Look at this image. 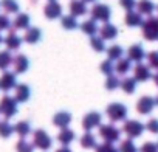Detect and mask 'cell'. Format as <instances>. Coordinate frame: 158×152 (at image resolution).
<instances>
[{
    "label": "cell",
    "instance_id": "cell-28",
    "mask_svg": "<svg viewBox=\"0 0 158 152\" xmlns=\"http://www.w3.org/2000/svg\"><path fill=\"white\" fill-rule=\"evenodd\" d=\"M60 27L67 31H71V30H76L79 28V22H77V17L71 16V14H65L60 17Z\"/></svg>",
    "mask_w": 158,
    "mask_h": 152
},
{
    "label": "cell",
    "instance_id": "cell-33",
    "mask_svg": "<svg viewBox=\"0 0 158 152\" xmlns=\"http://www.w3.org/2000/svg\"><path fill=\"white\" fill-rule=\"evenodd\" d=\"M90 47H92L93 51H96V53H104V51L107 50L106 40H104L101 36H98V34H95V36L90 37Z\"/></svg>",
    "mask_w": 158,
    "mask_h": 152
},
{
    "label": "cell",
    "instance_id": "cell-26",
    "mask_svg": "<svg viewBox=\"0 0 158 152\" xmlns=\"http://www.w3.org/2000/svg\"><path fill=\"white\" fill-rule=\"evenodd\" d=\"M74 138H76L74 130H71V129H68V127L60 129V132H59V135H57V141H59L62 146H68V144H71V143L74 141Z\"/></svg>",
    "mask_w": 158,
    "mask_h": 152
},
{
    "label": "cell",
    "instance_id": "cell-4",
    "mask_svg": "<svg viewBox=\"0 0 158 152\" xmlns=\"http://www.w3.org/2000/svg\"><path fill=\"white\" fill-rule=\"evenodd\" d=\"M89 13H90L93 20L101 22V23L110 22V17H112V8L106 3H95Z\"/></svg>",
    "mask_w": 158,
    "mask_h": 152
},
{
    "label": "cell",
    "instance_id": "cell-46",
    "mask_svg": "<svg viewBox=\"0 0 158 152\" xmlns=\"http://www.w3.org/2000/svg\"><path fill=\"white\" fill-rule=\"evenodd\" d=\"M56 152H73V150H71V149H70L68 146H62V147H59V149H57Z\"/></svg>",
    "mask_w": 158,
    "mask_h": 152
},
{
    "label": "cell",
    "instance_id": "cell-6",
    "mask_svg": "<svg viewBox=\"0 0 158 152\" xmlns=\"http://www.w3.org/2000/svg\"><path fill=\"white\" fill-rule=\"evenodd\" d=\"M33 146L40 149V150H48L53 146V140L48 135L47 130L44 129H36L33 132Z\"/></svg>",
    "mask_w": 158,
    "mask_h": 152
},
{
    "label": "cell",
    "instance_id": "cell-9",
    "mask_svg": "<svg viewBox=\"0 0 158 152\" xmlns=\"http://www.w3.org/2000/svg\"><path fill=\"white\" fill-rule=\"evenodd\" d=\"M102 123V115L99 112H89L84 118H82V127L85 132H90L96 127H99Z\"/></svg>",
    "mask_w": 158,
    "mask_h": 152
},
{
    "label": "cell",
    "instance_id": "cell-19",
    "mask_svg": "<svg viewBox=\"0 0 158 152\" xmlns=\"http://www.w3.org/2000/svg\"><path fill=\"white\" fill-rule=\"evenodd\" d=\"M23 42L30 44V45H34L37 42H40L42 39V30L37 28V27H30L28 30H25V34H23Z\"/></svg>",
    "mask_w": 158,
    "mask_h": 152
},
{
    "label": "cell",
    "instance_id": "cell-29",
    "mask_svg": "<svg viewBox=\"0 0 158 152\" xmlns=\"http://www.w3.org/2000/svg\"><path fill=\"white\" fill-rule=\"evenodd\" d=\"M106 53H107V59H110V61L116 62L118 59H121V57H123V54H124V48H123L121 45H118V44H113V45L107 47Z\"/></svg>",
    "mask_w": 158,
    "mask_h": 152
},
{
    "label": "cell",
    "instance_id": "cell-24",
    "mask_svg": "<svg viewBox=\"0 0 158 152\" xmlns=\"http://www.w3.org/2000/svg\"><path fill=\"white\" fill-rule=\"evenodd\" d=\"M79 28H81V31L84 33V34H87V36H95V34H98V31H99V25H98V22L96 20H93V19H87V20H84L82 23H79Z\"/></svg>",
    "mask_w": 158,
    "mask_h": 152
},
{
    "label": "cell",
    "instance_id": "cell-2",
    "mask_svg": "<svg viewBox=\"0 0 158 152\" xmlns=\"http://www.w3.org/2000/svg\"><path fill=\"white\" fill-rule=\"evenodd\" d=\"M106 113H107V116L112 123H119V121H126L129 109L123 103H112V104L107 106Z\"/></svg>",
    "mask_w": 158,
    "mask_h": 152
},
{
    "label": "cell",
    "instance_id": "cell-13",
    "mask_svg": "<svg viewBox=\"0 0 158 152\" xmlns=\"http://www.w3.org/2000/svg\"><path fill=\"white\" fill-rule=\"evenodd\" d=\"M13 71L16 73V74H23V73H27L28 71V68H30V59L25 56V54H17V56H14V59H13Z\"/></svg>",
    "mask_w": 158,
    "mask_h": 152
},
{
    "label": "cell",
    "instance_id": "cell-42",
    "mask_svg": "<svg viewBox=\"0 0 158 152\" xmlns=\"http://www.w3.org/2000/svg\"><path fill=\"white\" fill-rule=\"evenodd\" d=\"M11 27H13V20L10 19V16L8 14H0V33L6 31V30L10 31Z\"/></svg>",
    "mask_w": 158,
    "mask_h": 152
},
{
    "label": "cell",
    "instance_id": "cell-8",
    "mask_svg": "<svg viewBox=\"0 0 158 152\" xmlns=\"http://www.w3.org/2000/svg\"><path fill=\"white\" fill-rule=\"evenodd\" d=\"M17 86V74L14 71H8L5 70L3 74L0 76V90L8 93L11 90H14Z\"/></svg>",
    "mask_w": 158,
    "mask_h": 152
},
{
    "label": "cell",
    "instance_id": "cell-12",
    "mask_svg": "<svg viewBox=\"0 0 158 152\" xmlns=\"http://www.w3.org/2000/svg\"><path fill=\"white\" fill-rule=\"evenodd\" d=\"M22 42H23V39L16 33V30H10L8 34H6V37H3V44H5L6 50H10V51H17V50H20Z\"/></svg>",
    "mask_w": 158,
    "mask_h": 152
},
{
    "label": "cell",
    "instance_id": "cell-30",
    "mask_svg": "<svg viewBox=\"0 0 158 152\" xmlns=\"http://www.w3.org/2000/svg\"><path fill=\"white\" fill-rule=\"evenodd\" d=\"M0 6L3 8L5 14H17L20 11V6H19L17 0H2V2H0Z\"/></svg>",
    "mask_w": 158,
    "mask_h": 152
},
{
    "label": "cell",
    "instance_id": "cell-34",
    "mask_svg": "<svg viewBox=\"0 0 158 152\" xmlns=\"http://www.w3.org/2000/svg\"><path fill=\"white\" fill-rule=\"evenodd\" d=\"M14 133H17L20 138H27L31 133V126L28 121H19L14 126Z\"/></svg>",
    "mask_w": 158,
    "mask_h": 152
},
{
    "label": "cell",
    "instance_id": "cell-25",
    "mask_svg": "<svg viewBox=\"0 0 158 152\" xmlns=\"http://www.w3.org/2000/svg\"><path fill=\"white\" fill-rule=\"evenodd\" d=\"M130 68H132V61L129 57H121L115 64V73L118 76H126L130 71Z\"/></svg>",
    "mask_w": 158,
    "mask_h": 152
},
{
    "label": "cell",
    "instance_id": "cell-32",
    "mask_svg": "<svg viewBox=\"0 0 158 152\" xmlns=\"http://www.w3.org/2000/svg\"><path fill=\"white\" fill-rule=\"evenodd\" d=\"M79 143H81V147H84V149H95L96 147V137L92 133V132H85L82 137H81V140H79Z\"/></svg>",
    "mask_w": 158,
    "mask_h": 152
},
{
    "label": "cell",
    "instance_id": "cell-21",
    "mask_svg": "<svg viewBox=\"0 0 158 152\" xmlns=\"http://www.w3.org/2000/svg\"><path fill=\"white\" fill-rule=\"evenodd\" d=\"M135 8L141 16H147V17L153 16V13L156 10V6H155V3L152 2V0H138Z\"/></svg>",
    "mask_w": 158,
    "mask_h": 152
},
{
    "label": "cell",
    "instance_id": "cell-52",
    "mask_svg": "<svg viewBox=\"0 0 158 152\" xmlns=\"http://www.w3.org/2000/svg\"><path fill=\"white\" fill-rule=\"evenodd\" d=\"M156 144H158V143H156Z\"/></svg>",
    "mask_w": 158,
    "mask_h": 152
},
{
    "label": "cell",
    "instance_id": "cell-41",
    "mask_svg": "<svg viewBox=\"0 0 158 152\" xmlns=\"http://www.w3.org/2000/svg\"><path fill=\"white\" fill-rule=\"evenodd\" d=\"M95 152H119V150H118V147H115L113 143L104 141V143H101V144H96Z\"/></svg>",
    "mask_w": 158,
    "mask_h": 152
},
{
    "label": "cell",
    "instance_id": "cell-51",
    "mask_svg": "<svg viewBox=\"0 0 158 152\" xmlns=\"http://www.w3.org/2000/svg\"><path fill=\"white\" fill-rule=\"evenodd\" d=\"M156 11H158V6H156Z\"/></svg>",
    "mask_w": 158,
    "mask_h": 152
},
{
    "label": "cell",
    "instance_id": "cell-45",
    "mask_svg": "<svg viewBox=\"0 0 158 152\" xmlns=\"http://www.w3.org/2000/svg\"><path fill=\"white\" fill-rule=\"evenodd\" d=\"M121 8H124L126 11H132L136 6V0H119Z\"/></svg>",
    "mask_w": 158,
    "mask_h": 152
},
{
    "label": "cell",
    "instance_id": "cell-37",
    "mask_svg": "<svg viewBox=\"0 0 158 152\" xmlns=\"http://www.w3.org/2000/svg\"><path fill=\"white\" fill-rule=\"evenodd\" d=\"M119 84H121L119 76H116V74H113V73L107 76V79H106V89H107V90L113 92V90H116V89L119 87Z\"/></svg>",
    "mask_w": 158,
    "mask_h": 152
},
{
    "label": "cell",
    "instance_id": "cell-43",
    "mask_svg": "<svg viewBox=\"0 0 158 152\" xmlns=\"http://www.w3.org/2000/svg\"><path fill=\"white\" fill-rule=\"evenodd\" d=\"M146 129L153 133V135H158V120L156 118H150L147 123H146Z\"/></svg>",
    "mask_w": 158,
    "mask_h": 152
},
{
    "label": "cell",
    "instance_id": "cell-18",
    "mask_svg": "<svg viewBox=\"0 0 158 152\" xmlns=\"http://www.w3.org/2000/svg\"><path fill=\"white\" fill-rule=\"evenodd\" d=\"M98 33H99V36L104 40H113V39L118 37V28L113 23H110V22L102 23V27H99V31Z\"/></svg>",
    "mask_w": 158,
    "mask_h": 152
},
{
    "label": "cell",
    "instance_id": "cell-38",
    "mask_svg": "<svg viewBox=\"0 0 158 152\" xmlns=\"http://www.w3.org/2000/svg\"><path fill=\"white\" fill-rule=\"evenodd\" d=\"M99 71H101L102 74H106V76L115 73V64H113V61H110V59L102 61V62L99 64Z\"/></svg>",
    "mask_w": 158,
    "mask_h": 152
},
{
    "label": "cell",
    "instance_id": "cell-36",
    "mask_svg": "<svg viewBox=\"0 0 158 152\" xmlns=\"http://www.w3.org/2000/svg\"><path fill=\"white\" fill-rule=\"evenodd\" d=\"M119 152H139V149L136 147V144L133 143L132 138H126L119 143V147H118Z\"/></svg>",
    "mask_w": 158,
    "mask_h": 152
},
{
    "label": "cell",
    "instance_id": "cell-7",
    "mask_svg": "<svg viewBox=\"0 0 158 152\" xmlns=\"http://www.w3.org/2000/svg\"><path fill=\"white\" fill-rule=\"evenodd\" d=\"M99 137L107 143H116L121 138V130L115 124H101L99 126Z\"/></svg>",
    "mask_w": 158,
    "mask_h": 152
},
{
    "label": "cell",
    "instance_id": "cell-50",
    "mask_svg": "<svg viewBox=\"0 0 158 152\" xmlns=\"http://www.w3.org/2000/svg\"><path fill=\"white\" fill-rule=\"evenodd\" d=\"M155 104H156V106H158V96H156V98H155Z\"/></svg>",
    "mask_w": 158,
    "mask_h": 152
},
{
    "label": "cell",
    "instance_id": "cell-22",
    "mask_svg": "<svg viewBox=\"0 0 158 152\" xmlns=\"http://www.w3.org/2000/svg\"><path fill=\"white\" fill-rule=\"evenodd\" d=\"M14 98L17 103H27L31 98V89L27 84H17L14 89Z\"/></svg>",
    "mask_w": 158,
    "mask_h": 152
},
{
    "label": "cell",
    "instance_id": "cell-11",
    "mask_svg": "<svg viewBox=\"0 0 158 152\" xmlns=\"http://www.w3.org/2000/svg\"><path fill=\"white\" fill-rule=\"evenodd\" d=\"M152 68L147 65V64H143V62H138L135 67H133V78L136 79V82H146L152 78Z\"/></svg>",
    "mask_w": 158,
    "mask_h": 152
},
{
    "label": "cell",
    "instance_id": "cell-27",
    "mask_svg": "<svg viewBox=\"0 0 158 152\" xmlns=\"http://www.w3.org/2000/svg\"><path fill=\"white\" fill-rule=\"evenodd\" d=\"M136 79L133 78V76H126L124 79H121V84H119V87H121V90L124 92V93H127V95H132V93H135V90H136Z\"/></svg>",
    "mask_w": 158,
    "mask_h": 152
},
{
    "label": "cell",
    "instance_id": "cell-10",
    "mask_svg": "<svg viewBox=\"0 0 158 152\" xmlns=\"http://www.w3.org/2000/svg\"><path fill=\"white\" fill-rule=\"evenodd\" d=\"M44 14L50 20L60 19L62 17V5L57 2V0H48V3L44 8Z\"/></svg>",
    "mask_w": 158,
    "mask_h": 152
},
{
    "label": "cell",
    "instance_id": "cell-23",
    "mask_svg": "<svg viewBox=\"0 0 158 152\" xmlns=\"http://www.w3.org/2000/svg\"><path fill=\"white\" fill-rule=\"evenodd\" d=\"M124 23H126L127 27H130V28L141 27V25H143V16H141L138 11H135V10L127 11L126 16H124Z\"/></svg>",
    "mask_w": 158,
    "mask_h": 152
},
{
    "label": "cell",
    "instance_id": "cell-20",
    "mask_svg": "<svg viewBox=\"0 0 158 152\" xmlns=\"http://www.w3.org/2000/svg\"><path fill=\"white\" fill-rule=\"evenodd\" d=\"M70 123H71V113L67 112V110H60V112H57V113L53 116V124H54L56 127H59V129L68 127Z\"/></svg>",
    "mask_w": 158,
    "mask_h": 152
},
{
    "label": "cell",
    "instance_id": "cell-14",
    "mask_svg": "<svg viewBox=\"0 0 158 152\" xmlns=\"http://www.w3.org/2000/svg\"><path fill=\"white\" fill-rule=\"evenodd\" d=\"M155 98L152 96H141L136 103V112L139 115H149L155 109Z\"/></svg>",
    "mask_w": 158,
    "mask_h": 152
},
{
    "label": "cell",
    "instance_id": "cell-40",
    "mask_svg": "<svg viewBox=\"0 0 158 152\" xmlns=\"http://www.w3.org/2000/svg\"><path fill=\"white\" fill-rule=\"evenodd\" d=\"M146 59H147V65L152 68V70H156L158 71V51L153 50L150 53L146 54Z\"/></svg>",
    "mask_w": 158,
    "mask_h": 152
},
{
    "label": "cell",
    "instance_id": "cell-49",
    "mask_svg": "<svg viewBox=\"0 0 158 152\" xmlns=\"http://www.w3.org/2000/svg\"><path fill=\"white\" fill-rule=\"evenodd\" d=\"M3 44V36H2V33H0V45Z\"/></svg>",
    "mask_w": 158,
    "mask_h": 152
},
{
    "label": "cell",
    "instance_id": "cell-35",
    "mask_svg": "<svg viewBox=\"0 0 158 152\" xmlns=\"http://www.w3.org/2000/svg\"><path fill=\"white\" fill-rule=\"evenodd\" d=\"M13 133H14V126L8 120L0 121V137L2 138H10Z\"/></svg>",
    "mask_w": 158,
    "mask_h": 152
},
{
    "label": "cell",
    "instance_id": "cell-39",
    "mask_svg": "<svg viewBox=\"0 0 158 152\" xmlns=\"http://www.w3.org/2000/svg\"><path fill=\"white\" fill-rule=\"evenodd\" d=\"M16 150L17 152H34V146L33 143H28L25 138H20L16 144Z\"/></svg>",
    "mask_w": 158,
    "mask_h": 152
},
{
    "label": "cell",
    "instance_id": "cell-17",
    "mask_svg": "<svg viewBox=\"0 0 158 152\" xmlns=\"http://www.w3.org/2000/svg\"><path fill=\"white\" fill-rule=\"evenodd\" d=\"M127 57H129L132 62H135V64L143 62V59L146 57V51H144L143 45H141V44H133V45H130L129 50H127Z\"/></svg>",
    "mask_w": 158,
    "mask_h": 152
},
{
    "label": "cell",
    "instance_id": "cell-48",
    "mask_svg": "<svg viewBox=\"0 0 158 152\" xmlns=\"http://www.w3.org/2000/svg\"><path fill=\"white\" fill-rule=\"evenodd\" d=\"M84 2L89 5V3H96V0H84Z\"/></svg>",
    "mask_w": 158,
    "mask_h": 152
},
{
    "label": "cell",
    "instance_id": "cell-44",
    "mask_svg": "<svg viewBox=\"0 0 158 152\" xmlns=\"http://www.w3.org/2000/svg\"><path fill=\"white\" fill-rule=\"evenodd\" d=\"M139 152H158V144L153 141H146L139 147Z\"/></svg>",
    "mask_w": 158,
    "mask_h": 152
},
{
    "label": "cell",
    "instance_id": "cell-1",
    "mask_svg": "<svg viewBox=\"0 0 158 152\" xmlns=\"http://www.w3.org/2000/svg\"><path fill=\"white\" fill-rule=\"evenodd\" d=\"M143 37L149 42L158 40V16H149L141 25Z\"/></svg>",
    "mask_w": 158,
    "mask_h": 152
},
{
    "label": "cell",
    "instance_id": "cell-47",
    "mask_svg": "<svg viewBox=\"0 0 158 152\" xmlns=\"http://www.w3.org/2000/svg\"><path fill=\"white\" fill-rule=\"evenodd\" d=\"M152 79H153V82H155V86L158 87V71H156L155 74H152Z\"/></svg>",
    "mask_w": 158,
    "mask_h": 152
},
{
    "label": "cell",
    "instance_id": "cell-31",
    "mask_svg": "<svg viewBox=\"0 0 158 152\" xmlns=\"http://www.w3.org/2000/svg\"><path fill=\"white\" fill-rule=\"evenodd\" d=\"M13 59H14V56H13V53L10 50L0 51V70H3V71L8 70L13 65Z\"/></svg>",
    "mask_w": 158,
    "mask_h": 152
},
{
    "label": "cell",
    "instance_id": "cell-5",
    "mask_svg": "<svg viewBox=\"0 0 158 152\" xmlns=\"http://www.w3.org/2000/svg\"><path fill=\"white\" fill-rule=\"evenodd\" d=\"M146 130V124H143L138 120H126L123 124V132L127 135V138H138L143 135V132Z\"/></svg>",
    "mask_w": 158,
    "mask_h": 152
},
{
    "label": "cell",
    "instance_id": "cell-3",
    "mask_svg": "<svg viewBox=\"0 0 158 152\" xmlns=\"http://www.w3.org/2000/svg\"><path fill=\"white\" fill-rule=\"evenodd\" d=\"M19 110V103L16 101L14 96L11 95H5L2 99H0V115H3L5 120L13 118Z\"/></svg>",
    "mask_w": 158,
    "mask_h": 152
},
{
    "label": "cell",
    "instance_id": "cell-15",
    "mask_svg": "<svg viewBox=\"0 0 158 152\" xmlns=\"http://www.w3.org/2000/svg\"><path fill=\"white\" fill-rule=\"evenodd\" d=\"M68 10H70V14L74 17H82L89 13V6L84 0H70Z\"/></svg>",
    "mask_w": 158,
    "mask_h": 152
},
{
    "label": "cell",
    "instance_id": "cell-16",
    "mask_svg": "<svg viewBox=\"0 0 158 152\" xmlns=\"http://www.w3.org/2000/svg\"><path fill=\"white\" fill-rule=\"evenodd\" d=\"M31 27V17L25 13H17L13 20V28L16 31H25Z\"/></svg>",
    "mask_w": 158,
    "mask_h": 152
}]
</instances>
